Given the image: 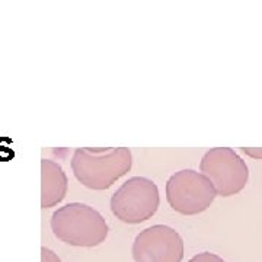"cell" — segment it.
I'll list each match as a JSON object with an SVG mask.
<instances>
[{
    "mask_svg": "<svg viewBox=\"0 0 262 262\" xmlns=\"http://www.w3.org/2000/svg\"><path fill=\"white\" fill-rule=\"evenodd\" d=\"M133 165L130 149H76L72 169L76 179L91 189H108L124 177Z\"/></svg>",
    "mask_w": 262,
    "mask_h": 262,
    "instance_id": "obj_1",
    "label": "cell"
},
{
    "mask_svg": "<svg viewBox=\"0 0 262 262\" xmlns=\"http://www.w3.org/2000/svg\"><path fill=\"white\" fill-rule=\"evenodd\" d=\"M248 155L251 156L253 159H262V149H242Z\"/></svg>",
    "mask_w": 262,
    "mask_h": 262,
    "instance_id": "obj_10",
    "label": "cell"
},
{
    "mask_svg": "<svg viewBox=\"0 0 262 262\" xmlns=\"http://www.w3.org/2000/svg\"><path fill=\"white\" fill-rule=\"evenodd\" d=\"M159 189L149 178L133 177L125 181L111 198V210L124 223L137 225L158 211Z\"/></svg>",
    "mask_w": 262,
    "mask_h": 262,
    "instance_id": "obj_3",
    "label": "cell"
},
{
    "mask_svg": "<svg viewBox=\"0 0 262 262\" xmlns=\"http://www.w3.org/2000/svg\"><path fill=\"white\" fill-rule=\"evenodd\" d=\"M131 252L136 262H181L184 241L175 229L155 225L136 236Z\"/></svg>",
    "mask_w": 262,
    "mask_h": 262,
    "instance_id": "obj_6",
    "label": "cell"
},
{
    "mask_svg": "<svg viewBox=\"0 0 262 262\" xmlns=\"http://www.w3.org/2000/svg\"><path fill=\"white\" fill-rule=\"evenodd\" d=\"M215 195L213 184L203 173L192 169L175 172L166 182L169 206L181 214L194 215L206 211Z\"/></svg>",
    "mask_w": 262,
    "mask_h": 262,
    "instance_id": "obj_4",
    "label": "cell"
},
{
    "mask_svg": "<svg viewBox=\"0 0 262 262\" xmlns=\"http://www.w3.org/2000/svg\"><path fill=\"white\" fill-rule=\"evenodd\" d=\"M69 179L63 168L50 159L41 160V207L50 208L64 200Z\"/></svg>",
    "mask_w": 262,
    "mask_h": 262,
    "instance_id": "obj_7",
    "label": "cell"
},
{
    "mask_svg": "<svg viewBox=\"0 0 262 262\" xmlns=\"http://www.w3.org/2000/svg\"><path fill=\"white\" fill-rule=\"evenodd\" d=\"M189 262H226L225 259H222L219 255L211 252H203L195 255L194 258H191Z\"/></svg>",
    "mask_w": 262,
    "mask_h": 262,
    "instance_id": "obj_8",
    "label": "cell"
},
{
    "mask_svg": "<svg viewBox=\"0 0 262 262\" xmlns=\"http://www.w3.org/2000/svg\"><path fill=\"white\" fill-rule=\"evenodd\" d=\"M51 229L60 241L84 248L102 244L110 230L102 214L82 203H70L56 210L51 217Z\"/></svg>",
    "mask_w": 262,
    "mask_h": 262,
    "instance_id": "obj_2",
    "label": "cell"
},
{
    "mask_svg": "<svg viewBox=\"0 0 262 262\" xmlns=\"http://www.w3.org/2000/svg\"><path fill=\"white\" fill-rule=\"evenodd\" d=\"M200 170L215 189V194L230 196L241 192L248 182L249 170L245 160L232 149L215 147L203 156Z\"/></svg>",
    "mask_w": 262,
    "mask_h": 262,
    "instance_id": "obj_5",
    "label": "cell"
},
{
    "mask_svg": "<svg viewBox=\"0 0 262 262\" xmlns=\"http://www.w3.org/2000/svg\"><path fill=\"white\" fill-rule=\"evenodd\" d=\"M41 262H61V259L51 249L41 248Z\"/></svg>",
    "mask_w": 262,
    "mask_h": 262,
    "instance_id": "obj_9",
    "label": "cell"
}]
</instances>
